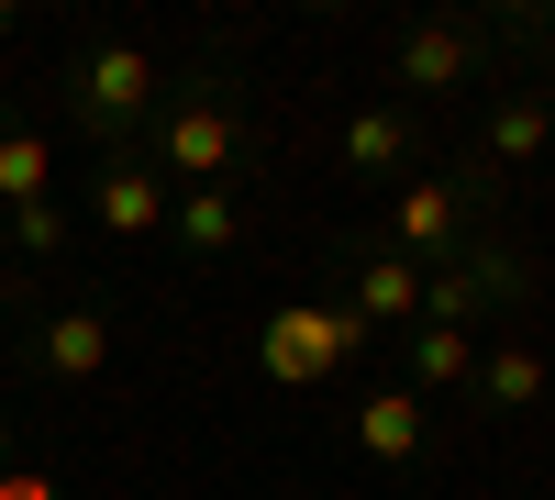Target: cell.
<instances>
[{
    "instance_id": "cell-1",
    "label": "cell",
    "mask_w": 555,
    "mask_h": 500,
    "mask_svg": "<svg viewBox=\"0 0 555 500\" xmlns=\"http://www.w3.org/2000/svg\"><path fill=\"white\" fill-rule=\"evenodd\" d=\"M167 190H234V167H245V112H234V89L222 78H190L178 101L156 112V156H145Z\"/></svg>"
},
{
    "instance_id": "cell-2",
    "label": "cell",
    "mask_w": 555,
    "mask_h": 500,
    "mask_svg": "<svg viewBox=\"0 0 555 500\" xmlns=\"http://www.w3.org/2000/svg\"><path fill=\"white\" fill-rule=\"evenodd\" d=\"M478 201H489V167H411L378 234H389L411 267H444V256H467V234H478Z\"/></svg>"
},
{
    "instance_id": "cell-3",
    "label": "cell",
    "mask_w": 555,
    "mask_h": 500,
    "mask_svg": "<svg viewBox=\"0 0 555 500\" xmlns=\"http://www.w3.org/2000/svg\"><path fill=\"white\" fill-rule=\"evenodd\" d=\"M366 356V323L345 300H289V311H267V334H256V368L278 389H322L334 368H356Z\"/></svg>"
},
{
    "instance_id": "cell-4",
    "label": "cell",
    "mask_w": 555,
    "mask_h": 500,
    "mask_svg": "<svg viewBox=\"0 0 555 500\" xmlns=\"http://www.w3.org/2000/svg\"><path fill=\"white\" fill-rule=\"evenodd\" d=\"M67 89H78V123H89V133H112V156H122V133H133V123H156L167 67H156V44L101 34V44H89V56L67 67Z\"/></svg>"
},
{
    "instance_id": "cell-5",
    "label": "cell",
    "mask_w": 555,
    "mask_h": 500,
    "mask_svg": "<svg viewBox=\"0 0 555 500\" xmlns=\"http://www.w3.org/2000/svg\"><path fill=\"white\" fill-rule=\"evenodd\" d=\"M489 67V34L467 23V12H434V23H411L400 44H389V101H411V112H423V101H444V89H467Z\"/></svg>"
},
{
    "instance_id": "cell-6",
    "label": "cell",
    "mask_w": 555,
    "mask_h": 500,
    "mask_svg": "<svg viewBox=\"0 0 555 500\" xmlns=\"http://www.w3.org/2000/svg\"><path fill=\"white\" fill-rule=\"evenodd\" d=\"M345 311L366 334H378V323H423V267H411L389 234H356L345 245Z\"/></svg>"
},
{
    "instance_id": "cell-7",
    "label": "cell",
    "mask_w": 555,
    "mask_h": 500,
    "mask_svg": "<svg viewBox=\"0 0 555 500\" xmlns=\"http://www.w3.org/2000/svg\"><path fill=\"white\" fill-rule=\"evenodd\" d=\"M334 156H345V178H411V167H423V112H411V101H366L334 133Z\"/></svg>"
},
{
    "instance_id": "cell-8",
    "label": "cell",
    "mask_w": 555,
    "mask_h": 500,
    "mask_svg": "<svg viewBox=\"0 0 555 500\" xmlns=\"http://www.w3.org/2000/svg\"><path fill=\"white\" fill-rule=\"evenodd\" d=\"M89 211H101V234H112V245H145L156 222H167V178H156L145 156L122 145V156H112L101 178H89Z\"/></svg>"
},
{
    "instance_id": "cell-9",
    "label": "cell",
    "mask_w": 555,
    "mask_h": 500,
    "mask_svg": "<svg viewBox=\"0 0 555 500\" xmlns=\"http://www.w3.org/2000/svg\"><path fill=\"white\" fill-rule=\"evenodd\" d=\"M467 400H478L489 423H522V412H544V400H555L544 345H478V379H467Z\"/></svg>"
},
{
    "instance_id": "cell-10",
    "label": "cell",
    "mask_w": 555,
    "mask_h": 500,
    "mask_svg": "<svg viewBox=\"0 0 555 500\" xmlns=\"http://www.w3.org/2000/svg\"><path fill=\"white\" fill-rule=\"evenodd\" d=\"M555 156V123H544V101H533V78H512V89H500V101H489V123H478V167H544Z\"/></svg>"
},
{
    "instance_id": "cell-11",
    "label": "cell",
    "mask_w": 555,
    "mask_h": 500,
    "mask_svg": "<svg viewBox=\"0 0 555 500\" xmlns=\"http://www.w3.org/2000/svg\"><path fill=\"white\" fill-rule=\"evenodd\" d=\"M356 445L378 467H423L434 457V400H411V389H366L356 400Z\"/></svg>"
},
{
    "instance_id": "cell-12",
    "label": "cell",
    "mask_w": 555,
    "mask_h": 500,
    "mask_svg": "<svg viewBox=\"0 0 555 500\" xmlns=\"http://www.w3.org/2000/svg\"><path fill=\"white\" fill-rule=\"evenodd\" d=\"M444 267H467L489 311H533V300H544V267H533V245H512V234H467V256H444Z\"/></svg>"
},
{
    "instance_id": "cell-13",
    "label": "cell",
    "mask_w": 555,
    "mask_h": 500,
    "mask_svg": "<svg viewBox=\"0 0 555 500\" xmlns=\"http://www.w3.org/2000/svg\"><path fill=\"white\" fill-rule=\"evenodd\" d=\"M34 368L44 379H101L112 368V323H101V311H89V300H67V311H44V334H34Z\"/></svg>"
},
{
    "instance_id": "cell-14",
    "label": "cell",
    "mask_w": 555,
    "mask_h": 500,
    "mask_svg": "<svg viewBox=\"0 0 555 500\" xmlns=\"http://www.w3.org/2000/svg\"><path fill=\"white\" fill-rule=\"evenodd\" d=\"M167 234L211 267V256L245 245V201H234V190H167Z\"/></svg>"
},
{
    "instance_id": "cell-15",
    "label": "cell",
    "mask_w": 555,
    "mask_h": 500,
    "mask_svg": "<svg viewBox=\"0 0 555 500\" xmlns=\"http://www.w3.org/2000/svg\"><path fill=\"white\" fill-rule=\"evenodd\" d=\"M478 379V334H444V323H411V400H455V389H467Z\"/></svg>"
},
{
    "instance_id": "cell-16",
    "label": "cell",
    "mask_w": 555,
    "mask_h": 500,
    "mask_svg": "<svg viewBox=\"0 0 555 500\" xmlns=\"http://www.w3.org/2000/svg\"><path fill=\"white\" fill-rule=\"evenodd\" d=\"M34 201H56V145L34 123H0V211H34Z\"/></svg>"
},
{
    "instance_id": "cell-17",
    "label": "cell",
    "mask_w": 555,
    "mask_h": 500,
    "mask_svg": "<svg viewBox=\"0 0 555 500\" xmlns=\"http://www.w3.org/2000/svg\"><path fill=\"white\" fill-rule=\"evenodd\" d=\"M12 245H23V256H67V211H56V201L12 211Z\"/></svg>"
},
{
    "instance_id": "cell-18",
    "label": "cell",
    "mask_w": 555,
    "mask_h": 500,
    "mask_svg": "<svg viewBox=\"0 0 555 500\" xmlns=\"http://www.w3.org/2000/svg\"><path fill=\"white\" fill-rule=\"evenodd\" d=\"M0 500H56V478H44V467H23V457H12V467H0Z\"/></svg>"
},
{
    "instance_id": "cell-19",
    "label": "cell",
    "mask_w": 555,
    "mask_h": 500,
    "mask_svg": "<svg viewBox=\"0 0 555 500\" xmlns=\"http://www.w3.org/2000/svg\"><path fill=\"white\" fill-rule=\"evenodd\" d=\"M533 101H544V123H555V56H544V67H533Z\"/></svg>"
},
{
    "instance_id": "cell-20",
    "label": "cell",
    "mask_w": 555,
    "mask_h": 500,
    "mask_svg": "<svg viewBox=\"0 0 555 500\" xmlns=\"http://www.w3.org/2000/svg\"><path fill=\"white\" fill-rule=\"evenodd\" d=\"M0 34H12V0H0Z\"/></svg>"
},
{
    "instance_id": "cell-21",
    "label": "cell",
    "mask_w": 555,
    "mask_h": 500,
    "mask_svg": "<svg viewBox=\"0 0 555 500\" xmlns=\"http://www.w3.org/2000/svg\"><path fill=\"white\" fill-rule=\"evenodd\" d=\"M0 467H12V434H0Z\"/></svg>"
},
{
    "instance_id": "cell-22",
    "label": "cell",
    "mask_w": 555,
    "mask_h": 500,
    "mask_svg": "<svg viewBox=\"0 0 555 500\" xmlns=\"http://www.w3.org/2000/svg\"><path fill=\"white\" fill-rule=\"evenodd\" d=\"M544 368H555V345H544Z\"/></svg>"
}]
</instances>
